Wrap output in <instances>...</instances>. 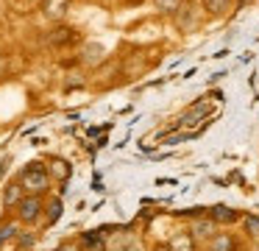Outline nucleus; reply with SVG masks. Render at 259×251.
<instances>
[{
  "instance_id": "18",
  "label": "nucleus",
  "mask_w": 259,
  "mask_h": 251,
  "mask_svg": "<svg viewBox=\"0 0 259 251\" xmlns=\"http://www.w3.org/2000/svg\"><path fill=\"white\" fill-rule=\"evenodd\" d=\"M59 215H62V201H53V204H51V218H48V223L59 221Z\"/></svg>"
},
{
  "instance_id": "7",
  "label": "nucleus",
  "mask_w": 259,
  "mask_h": 251,
  "mask_svg": "<svg viewBox=\"0 0 259 251\" xmlns=\"http://www.w3.org/2000/svg\"><path fill=\"white\" fill-rule=\"evenodd\" d=\"M170 248L173 251H195V237L190 232H176L170 237Z\"/></svg>"
},
{
  "instance_id": "20",
  "label": "nucleus",
  "mask_w": 259,
  "mask_h": 251,
  "mask_svg": "<svg viewBox=\"0 0 259 251\" xmlns=\"http://www.w3.org/2000/svg\"><path fill=\"white\" fill-rule=\"evenodd\" d=\"M9 73V61H6V56H0V78Z\"/></svg>"
},
{
  "instance_id": "2",
  "label": "nucleus",
  "mask_w": 259,
  "mask_h": 251,
  "mask_svg": "<svg viewBox=\"0 0 259 251\" xmlns=\"http://www.w3.org/2000/svg\"><path fill=\"white\" fill-rule=\"evenodd\" d=\"M39 212H42V198H39V195H31L28 193L17 204V218L23 223H36V221H39Z\"/></svg>"
},
{
  "instance_id": "11",
  "label": "nucleus",
  "mask_w": 259,
  "mask_h": 251,
  "mask_svg": "<svg viewBox=\"0 0 259 251\" xmlns=\"http://www.w3.org/2000/svg\"><path fill=\"white\" fill-rule=\"evenodd\" d=\"M48 42L51 45H70V42H75V31L73 28H56V31L48 37Z\"/></svg>"
},
{
  "instance_id": "14",
  "label": "nucleus",
  "mask_w": 259,
  "mask_h": 251,
  "mask_svg": "<svg viewBox=\"0 0 259 251\" xmlns=\"http://www.w3.org/2000/svg\"><path fill=\"white\" fill-rule=\"evenodd\" d=\"M201 3L209 14H226L229 11V0H201Z\"/></svg>"
},
{
  "instance_id": "5",
  "label": "nucleus",
  "mask_w": 259,
  "mask_h": 251,
  "mask_svg": "<svg viewBox=\"0 0 259 251\" xmlns=\"http://www.w3.org/2000/svg\"><path fill=\"white\" fill-rule=\"evenodd\" d=\"M214 226H218V223L212 221V218H201V221H192V226H190V234L192 237H198V240H212L214 234Z\"/></svg>"
},
{
  "instance_id": "8",
  "label": "nucleus",
  "mask_w": 259,
  "mask_h": 251,
  "mask_svg": "<svg viewBox=\"0 0 259 251\" xmlns=\"http://www.w3.org/2000/svg\"><path fill=\"white\" fill-rule=\"evenodd\" d=\"M70 9V0H45V17L51 20H62Z\"/></svg>"
},
{
  "instance_id": "17",
  "label": "nucleus",
  "mask_w": 259,
  "mask_h": 251,
  "mask_svg": "<svg viewBox=\"0 0 259 251\" xmlns=\"http://www.w3.org/2000/svg\"><path fill=\"white\" fill-rule=\"evenodd\" d=\"M245 229H248V234L259 237V215H245Z\"/></svg>"
},
{
  "instance_id": "16",
  "label": "nucleus",
  "mask_w": 259,
  "mask_h": 251,
  "mask_svg": "<svg viewBox=\"0 0 259 251\" xmlns=\"http://www.w3.org/2000/svg\"><path fill=\"white\" fill-rule=\"evenodd\" d=\"M81 245H84L87 251H103V243H101V234H84V240H81Z\"/></svg>"
},
{
  "instance_id": "9",
  "label": "nucleus",
  "mask_w": 259,
  "mask_h": 251,
  "mask_svg": "<svg viewBox=\"0 0 259 251\" xmlns=\"http://www.w3.org/2000/svg\"><path fill=\"white\" fill-rule=\"evenodd\" d=\"M209 251H237V240L231 234H214L209 240Z\"/></svg>"
},
{
  "instance_id": "1",
  "label": "nucleus",
  "mask_w": 259,
  "mask_h": 251,
  "mask_svg": "<svg viewBox=\"0 0 259 251\" xmlns=\"http://www.w3.org/2000/svg\"><path fill=\"white\" fill-rule=\"evenodd\" d=\"M20 184H23L25 193L31 195H39L51 187V173L45 170L42 165H28L23 173H20Z\"/></svg>"
},
{
  "instance_id": "3",
  "label": "nucleus",
  "mask_w": 259,
  "mask_h": 251,
  "mask_svg": "<svg viewBox=\"0 0 259 251\" xmlns=\"http://www.w3.org/2000/svg\"><path fill=\"white\" fill-rule=\"evenodd\" d=\"M176 25L181 31H192L198 25V9L192 3H181V9L176 11Z\"/></svg>"
},
{
  "instance_id": "15",
  "label": "nucleus",
  "mask_w": 259,
  "mask_h": 251,
  "mask_svg": "<svg viewBox=\"0 0 259 251\" xmlns=\"http://www.w3.org/2000/svg\"><path fill=\"white\" fill-rule=\"evenodd\" d=\"M156 11H164V14H176L181 9V0H153Z\"/></svg>"
},
{
  "instance_id": "10",
  "label": "nucleus",
  "mask_w": 259,
  "mask_h": 251,
  "mask_svg": "<svg viewBox=\"0 0 259 251\" xmlns=\"http://www.w3.org/2000/svg\"><path fill=\"white\" fill-rule=\"evenodd\" d=\"M23 198H25V195H23V184H20V182L9 184L6 193H3V204H6V206H17Z\"/></svg>"
},
{
  "instance_id": "4",
  "label": "nucleus",
  "mask_w": 259,
  "mask_h": 251,
  "mask_svg": "<svg viewBox=\"0 0 259 251\" xmlns=\"http://www.w3.org/2000/svg\"><path fill=\"white\" fill-rule=\"evenodd\" d=\"M109 251H142V245L134 234L123 232V234H114V237L109 240Z\"/></svg>"
},
{
  "instance_id": "6",
  "label": "nucleus",
  "mask_w": 259,
  "mask_h": 251,
  "mask_svg": "<svg viewBox=\"0 0 259 251\" xmlns=\"http://www.w3.org/2000/svg\"><path fill=\"white\" fill-rule=\"evenodd\" d=\"M209 218H212L214 223H237L240 221V212L231 209V206H226V204H218V206L209 209Z\"/></svg>"
},
{
  "instance_id": "22",
  "label": "nucleus",
  "mask_w": 259,
  "mask_h": 251,
  "mask_svg": "<svg viewBox=\"0 0 259 251\" xmlns=\"http://www.w3.org/2000/svg\"><path fill=\"white\" fill-rule=\"evenodd\" d=\"M101 3H112V0H101Z\"/></svg>"
},
{
  "instance_id": "19",
  "label": "nucleus",
  "mask_w": 259,
  "mask_h": 251,
  "mask_svg": "<svg viewBox=\"0 0 259 251\" xmlns=\"http://www.w3.org/2000/svg\"><path fill=\"white\" fill-rule=\"evenodd\" d=\"M78 248H81L78 243H64V245H59L56 251H78Z\"/></svg>"
},
{
  "instance_id": "13",
  "label": "nucleus",
  "mask_w": 259,
  "mask_h": 251,
  "mask_svg": "<svg viewBox=\"0 0 259 251\" xmlns=\"http://www.w3.org/2000/svg\"><path fill=\"white\" fill-rule=\"evenodd\" d=\"M84 61L90 67L101 64V61H103V48H101V45H87V48H84Z\"/></svg>"
},
{
  "instance_id": "21",
  "label": "nucleus",
  "mask_w": 259,
  "mask_h": 251,
  "mask_svg": "<svg viewBox=\"0 0 259 251\" xmlns=\"http://www.w3.org/2000/svg\"><path fill=\"white\" fill-rule=\"evenodd\" d=\"M153 251H173V248H170V243H156V245H153Z\"/></svg>"
},
{
  "instance_id": "12",
  "label": "nucleus",
  "mask_w": 259,
  "mask_h": 251,
  "mask_svg": "<svg viewBox=\"0 0 259 251\" xmlns=\"http://www.w3.org/2000/svg\"><path fill=\"white\" fill-rule=\"evenodd\" d=\"M48 173H51V176H56L59 182H64V178H70V162H64V159H51Z\"/></svg>"
}]
</instances>
